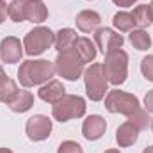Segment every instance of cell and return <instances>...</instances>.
Segmentation results:
<instances>
[{
    "label": "cell",
    "mask_w": 153,
    "mask_h": 153,
    "mask_svg": "<svg viewBox=\"0 0 153 153\" xmlns=\"http://www.w3.org/2000/svg\"><path fill=\"white\" fill-rule=\"evenodd\" d=\"M53 73H55L53 62H50L46 59L25 61V62L20 64L18 78H20V84L23 87H34V85H39V84H45V82L52 80Z\"/></svg>",
    "instance_id": "obj_1"
},
{
    "label": "cell",
    "mask_w": 153,
    "mask_h": 153,
    "mask_svg": "<svg viewBox=\"0 0 153 153\" xmlns=\"http://www.w3.org/2000/svg\"><path fill=\"white\" fill-rule=\"evenodd\" d=\"M84 84L87 98L93 102H100L105 98V93H109V76L105 73L103 64L93 62L84 71Z\"/></svg>",
    "instance_id": "obj_2"
},
{
    "label": "cell",
    "mask_w": 153,
    "mask_h": 153,
    "mask_svg": "<svg viewBox=\"0 0 153 153\" xmlns=\"http://www.w3.org/2000/svg\"><path fill=\"white\" fill-rule=\"evenodd\" d=\"M53 68H55L57 75L66 78V80H78L85 71L84 70V61L80 59L75 46L59 52L55 61H53Z\"/></svg>",
    "instance_id": "obj_3"
},
{
    "label": "cell",
    "mask_w": 153,
    "mask_h": 153,
    "mask_svg": "<svg viewBox=\"0 0 153 153\" xmlns=\"http://www.w3.org/2000/svg\"><path fill=\"white\" fill-rule=\"evenodd\" d=\"M85 114V100L78 94H64L59 102L52 105L53 119L64 123L73 117H82Z\"/></svg>",
    "instance_id": "obj_4"
},
{
    "label": "cell",
    "mask_w": 153,
    "mask_h": 153,
    "mask_svg": "<svg viewBox=\"0 0 153 153\" xmlns=\"http://www.w3.org/2000/svg\"><path fill=\"white\" fill-rule=\"evenodd\" d=\"M105 109L112 114H125L126 117H130L134 112L141 109V103L137 96L119 91V89H112L105 96Z\"/></svg>",
    "instance_id": "obj_5"
},
{
    "label": "cell",
    "mask_w": 153,
    "mask_h": 153,
    "mask_svg": "<svg viewBox=\"0 0 153 153\" xmlns=\"http://www.w3.org/2000/svg\"><path fill=\"white\" fill-rule=\"evenodd\" d=\"M103 68H105V73L109 76V82L112 85H121L128 76V55H126V52L117 48V50L105 53Z\"/></svg>",
    "instance_id": "obj_6"
},
{
    "label": "cell",
    "mask_w": 153,
    "mask_h": 153,
    "mask_svg": "<svg viewBox=\"0 0 153 153\" xmlns=\"http://www.w3.org/2000/svg\"><path fill=\"white\" fill-rule=\"evenodd\" d=\"M55 43V34L48 27H36L23 39V48L27 55H39Z\"/></svg>",
    "instance_id": "obj_7"
},
{
    "label": "cell",
    "mask_w": 153,
    "mask_h": 153,
    "mask_svg": "<svg viewBox=\"0 0 153 153\" xmlns=\"http://www.w3.org/2000/svg\"><path fill=\"white\" fill-rule=\"evenodd\" d=\"M25 132H27V137L30 141H34V143L45 141L52 134V119H48L46 116H43V114L32 116V117L27 119Z\"/></svg>",
    "instance_id": "obj_8"
},
{
    "label": "cell",
    "mask_w": 153,
    "mask_h": 153,
    "mask_svg": "<svg viewBox=\"0 0 153 153\" xmlns=\"http://www.w3.org/2000/svg\"><path fill=\"white\" fill-rule=\"evenodd\" d=\"M125 43V39L121 34H117L112 29H107V27H102V29H96L94 30V45L100 48V52L105 55L112 50L121 48Z\"/></svg>",
    "instance_id": "obj_9"
},
{
    "label": "cell",
    "mask_w": 153,
    "mask_h": 153,
    "mask_svg": "<svg viewBox=\"0 0 153 153\" xmlns=\"http://www.w3.org/2000/svg\"><path fill=\"white\" fill-rule=\"evenodd\" d=\"M23 55V45L20 43V39L14 36H7L0 41V59L5 64H14L20 62Z\"/></svg>",
    "instance_id": "obj_10"
},
{
    "label": "cell",
    "mask_w": 153,
    "mask_h": 153,
    "mask_svg": "<svg viewBox=\"0 0 153 153\" xmlns=\"http://www.w3.org/2000/svg\"><path fill=\"white\" fill-rule=\"evenodd\" d=\"M107 130V123L102 116L98 114H93L89 117L84 119V125H82V134L87 141H96L100 139Z\"/></svg>",
    "instance_id": "obj_11"
},
{
    "label": "cell",
    "mask_w": 153,
    "mask_h": 153,
    "mask_svg": "<svg viewBox=\"0 0 153 153\" xmlns=\"http://www.w3.org/2000/svg\"><path fill=\"white\" fill-rule=\"evenodd\" d=\"M100 22H102L100 14H98L96 11H91V9L80 11L75 18L76 29L82 30V32H85V34H91V32H94L96 29H100Z\"/></svg>",
    "instance_id": "obj_12"
},
{
    "label": "cell",
    "mask_w": 153,
    "mask_h": 153,
    "mask_svg": "<svg viewBox=\"0 0 153 153\" xmlns=\"http://www.w3.org/2000/svg\"><path fill=\"white\" fill-rule=\"evenodd\" d=\"M38 94L43 102L53 105L55 102H59V100L66 94V89H64V85H62L59 80H48L45 85H41V89L38 91Z\"/></svg>",
    "instance_id": "obj_13"
},
{
    "label": "cell",
    "mask_w": 153,
    "mask_h": 153,
    "mask_svg": "<svg viewBox=\"0 0 153 153\" xmlns=\"http://www.w3.org/2000/svg\"><path fill=\"white\" fill-rule=\"evenodd\" d=\"M139 137V128L135 125H132L130 121H125L123 125H119V128L116 130V141L121 148H128L132 146Z\"/></svg>",
    "instance_id": "obj_14"
},
{
    "label": "cell",
    "mask_w": 153,
    "mask_h": 153,
    "mask_svg": "<svg viewBox=\"0 0 153 153\" xmlns=\"http://www.w3.org/2000/svg\"><path fill=\"white\" fill-rule=\"evenodd\" d=\"M46 18H48V9L41 0H38V2H27L25 0V22L43 23Z\"/></svg>",
    "instance_id": "obj_15"
},
{
    "label": "cell",
    "mask_w": 153,
    "mask_h": 153,
    "mask_svg": "<svg viewBox=\"0 0 153 153\" xmlns=\"http://www.w3.org/2000/svg\"><path fill=\"white\" fill-rule=\"evenodd\" d=\"M75 50L78 52V55H80V59L84 61V64H85V62H93V61L96 59V53H98L96 45H94L89 38H76Z\"/></svg>",
    "instance_id": "obj_16"
},
{
    "label": "cell",
    "mask_w": 153,
    "mask_h": 153,
    "mask_svg": "<svg viewBox=\"0 0 153 153\" xmlns=\"http://www.w3.org/2000/svg\"><path fill=\"white\" fill-rule=\"evenodd\" d=\"M34 105V94L30 93V91H25V89H22V91H18L16 93V96L13 98V102L9 103V109L13 111V112H27L30 107Z\"/></svg>",
    "instance_id": "obj_17"
},
{
    "label": "cell",
    "mask_w": 153,
    "mask_h": 153,
    "mask_svg": "<svg viewBox=\"0 0 153 153\" xmlns=\"http://www.w3.org/2000/svg\"><path fill=\"white\" fill-rule=\"evenodd\" d=\"M20 89H18V85H16V82L13 80V78H9V76L5 75H0V102L2 103H11L13 102V98L16 96V93H18Z\"/></svg>",
    "instance_id": "obj_18"
},
{
    "label": "cell",
    "mask_w": 153,
    "mask_h": 153,
    "mask_svg": "<svg viewBox=\"0 0 153 153\" xmlns=\"http://www.w3.org/2000/svg\"><path fill=\"white\" fill-rule=\"evenodd\" d=\"M76 41V32L73 29H61L57 34H55V50L57 52H62V50H68V48H73Z\"/></svg>",
    "instance_id": "obj_19"
},
{
    "label": "cell",
    "mask_w": 153,
    "mask_h": 153,
    "mask_svg": "<svg viewBox=\"0 0 153 153\" xmlns=\"http://www.w3.org/2000/svg\"><path fill=\"white\" fill-rule=\"evenodd\" d=\"M112 23H114V27L119 32H130V30H134V27H135V22H134L132 13H126V11L116 13L114 18H112Z\"/></svg>",
    "instance_id": "obj_20"
},
{
    "label": "cell",
    "mask_w": 153,
    "mask_h": 153,
    "mask_svg": "<svg viewBox=\"0 0 153 153\" xmlns=\"http://www.w3.org/2000/svg\"><path fill=\"white\" fill-rule=\"evenodd\" d=\"M128 39L134 45V48H137V50H148L152 46V38H150V34L144 29H134V30H130Z\"/></svg>",
    "instance_id": "obj_21"
},
{
    "label": "cell",
    "mask_w": 153,
    "mask_h": 153,
    "mask_svg": "<svg viewBox=\"0 0 153 153\" xmlns=\"http://www.w3.org/2000/svg\"><path fill=\"white\" fill-rule=\"evenodd\" d=\"M7 16L16 23L25 22V0H13L7 5Z\"/></svg>",
    "instance_id": "obj_22"
},
{
    "label": "cell",
    "mask_w": 153,
    "mask_h": 153,
    "mask_svg": "<svg viewBox=\"0 0 153 153\" xmlns=\"http://www.w3.org/2000/svg\"><path fill=\"white\" fill-rule=\"evenodd\" d=\"M132 16H134L135 27H139V29H146V27L152 23V20H150V13H148V5H137V7L134 9Z\"/></svg>",
    "instance_id": "obj_23"
},
{
    "label": "cell",
    "mask_w": 153,
    "mask_h": 153,
    "mask_svg": "<svg viewBox=\"0 0 153 153\" xmlns=\"http://www.w3.org/2000/svg\"><path fill=\"white\" fill-rule=\"evenodd\" d=\"M128 121L132 123V125H135L139 130H143V128H146L148 126V123H150V117H148V111L146 109H139L137 112H134V114L128 117Z\"/></svg>",
    "instance_id": "obj_24"
},
{
    "label": "cell",
    "mask_w": 153,
    "mask_h": 153,
    "mask_svg": "<svg viewBox=\"0 0 153 153\" xmlns=\"http://www.w3.org/2000/svg\"><path fill=\"white\" fill-rule=\"evenodd\" d=\"M141 71L146 80L153 82V55H146L141 62Z\"/></svg>",
    "instance_id": "obj_25"
},
{
    "label": "cell",
    "mask_w": 153,
    "mask_h": 153,
    "mask_svg": "<svg viewBox=\"0 0 153 153\" xmlns=\"http://www.w3.org/2000/svg\"><path fill=\"white\" fill-rule=\"evenodd\" d=\"M57 153H84L82 152V146L75 143V141H64L59 144V150Z\"/></svg>",
    "instance_id": "obj_26"
},
{
    "label": "cell",
    "mask_w": 153,
    "mask_h": 153,
    "mask_svg": "<svg viewBox=\"0 0 153 153\" xmlns=\"http://www.w3.org/2000/svg\"><path fill=\"white\" fill-rule=\"evenodd\" d=\"M144 109L148 112H153V89L148 91V94L144 96Z\"/></svg>",
    "instance_id": "obj_27"
},
{
    "label": "cell",
    "mask_w": 153,
    "mask_h": 153,
    "mask_svg": "<svg viewBox=\"0 0 153 153\" xmlns=\"http://www.w3.org/2000/svg\"><path fill=\"white\" fill-rule=\"evenodd\" d=\"M5 18H7V4L4 0H0V23H4Z\"/></svg>",
    "instance_id": "obj_28"
},
{
    "label": "cell",
    "mask_w": 153,
    "mask_h": 153,
    "mask_svg": "<svg viewBox=\"0 0 153 153\" xmlns=\"http://www.w3.org/2000/svg\"><path fill=\"white\" fill-rule=\"evenodd\" d=\"M116 5H119V7H132L137 0H112Z\"/></svg>",
    "instance_id": "obj_29"
},
{
    "label": "cell",
    "mask_w": 153,
    "mask_h": 153,
    "mask_svg": "<svg viewBox=\"0 0 153 153\" xmlns=\"http://www.w3.org/2000/svg\"><path fill=\"white\" fill-rule=\"evenodd\" d=\"M148 13H150V20H152V23H153V2L148 5Z\"/></svg>",
    "instance_id": "obj_30"
},
{
    "label": "cell",
    "mask_w": 153,
    "mask_h": 153,
    "mask_svg": "<svg viewBox=\"0 0 153 153\" xmlns=\"http://www.w3.org/2000/svg\"><path fill=\"white\" fill-rule=\"evenodd\" d=\"M143 153H153V146H148V148H144V152Z\"/></svg>",
    "instance_id": "obj_31"
},
{
    "label": "cell",
    "mask_w": 153,
    "mask_h": 153,
    "mask_svg": "<svg viewBox=\"0 0 153 153\" xmlns=\"http://www.w3.org/2000/svg\"><path fill=\"white\" fill-rule=\"evenodd\" d=\"M0 153H13L11 150H7V148H0Z\"/></svg>",
    "instance_id": "obj_32"
},
{
    "label": "cell",
    "mask_w": 153,
    "mask_h": 153,
    "mask_svg": "<svg viewBox=\"0 0 153 153\" xmlns=\"http://www.w3.org/2000/svg\"><path fill=\"white\" fill-rule=\"evenodd\" d=\"M105 153H119V152H117V150H107Z\"/></svg>",
    "instance_id": "obj_33"
},
{
    "label": "cell",
    "mask_w": 153,
    "mask_h": 153,
    "mask_svg": "<svg viewBox=\"0 0 153 153\" xmlns=\"http://www.w3.org/2000/svg\"><path fill=\"white\" fill-rule=\"evenodd\" d=\"M0 75H4V68L2 66H0Z\"/></svg>",
    "instance_id": "obj_34"
},
{
    "label": "cell",
    "mask_w": 153,
    "mask_h": 153,
    "mask_svg": "<svg viewBox=\"0 0 153 153\" xmlns=\"http://www.w3.org/2000/svg\"><path fill=\"white\" fill-rule=\"evenodd\" d=\"M27 2H38V0H27Z\"/></svg>",
    "instance_id": "obj_35"
},
{
    "label": "cell",
    "mask_w": 153,
    "mask_h": 153,
    "mask_svg": "<svg viewBox=\"0 0 153 153\" xmlns=\"http://www.w3.org/2000/svg\"><path fill=\"white\" fill-rule=\"evenodd\" d=\"M152 130H153V119H152Z\"/></svg>",
    "instance_id": "obj_36"
}]
</instances>
